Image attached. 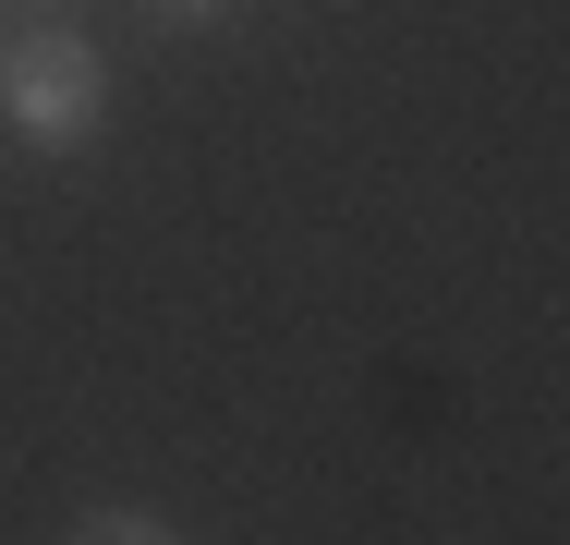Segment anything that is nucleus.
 Listing matches in <instances>:
<instances>
[{
    "label": "nucleus",
    "mask_w": 570,
    "mask_h": 545,
    "mask_svg": "<svg viewBox=\"0 0 570 545\" xmlns=\"http://www.w3.org/2000/svg\"><path fill=\"white\" fill-rule=\"evenodd\" d=\"M0 121H12L24 158H86L110 133V61H98V37L73 12H49V24H24L0 49Z\"/></svg>",
    "instance_id": "nucleus-1"
},
{
    "label": "nucleus",
    "mask_w": 570,
    "mask_h": 545,
    "mask_svg": "<svg viewBox=\"0 0 570 545\" xmlns=\"http://www.w3.org/2000/svg\"><path fill=\"white\" fill-rule=\"evenodd\" d=\"M61 545H195L170 509H134V497H98V509H73V534Z\"/></svg>",
    "instance_id": "nucleus-2"
},
{
    "label": "nucleus",
    "mask_w": 570,
    "mask_h": 545,
    "mask_svg": "<svg viewBox=\"0 0 570 545\" xmlns=\"http://www.w3.org/2000/svg\"><path fill=\"white\" fill-rule=\"evenodd\" d=\"M146 12H158V24H170V37H195V24H230V12H243V0H146Z\"/></svg>",
    "instance_id": "nucleus-3"
},
{
    "label": "nucleus",
    "mask_w": 570,
    "mask_h": 545,
    "mask_svg": "<svg viewBox=\"0 0 570 545\" xmlns=\"http://www.w3.org/2000/svg\"><path fill=\"white\" fill-rule=\"evenodd\" d=\"M12 12H24V24H49V12H73V0H12Z\"/></svg>",
    "instance_id": "nucleus-4"
}]
</instances>
